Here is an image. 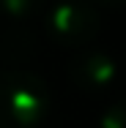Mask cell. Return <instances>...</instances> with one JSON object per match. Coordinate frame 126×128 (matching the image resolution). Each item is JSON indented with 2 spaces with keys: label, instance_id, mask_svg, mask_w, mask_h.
Listing matches in <instances>:
<instances>
[{
  "label": "cell",
  "instance_id": "6da1fadb",
  "mask_svg": "<svg viewBox=\"0 0 126 128\" xmlns=\"http://www.w3.org/2000/svg\"><path fill=\"white\" fill-rule=\"evenodd\" d=\"M50 106L47 84L25 71L0 74V128H33Z\"/></svg>",
  "mask_w": 126,
  "mask_h": 128
},
{
  "label": "cell",
  "instance_id": "7a4b0ae2",
  "mask_svg": "<svg viewBox=\"0 0 126 128\" xmlns=\"http://www.w3.org/2000/svg\"><path fill=\"white\" fill-rule=\"evenodd\" d=\"M50 33L60 44H85L96 36L99 16L91 6L85 3H58L47 16Z\"/></svg>",
  "mask_w": 126,
  "mask_h": 128
},
{
  "label": "cell",
  "instance_id": "3957f363",
  "mask_svg": "<svg viewBox=\"0 0 126 128\" xmlns=\"http://www.w3.org/2000/svg\"><path fill=\"white\" fill-rule=\"evenodd\" d=\"M112 76H115V63L101 52H88V54L77 57L71 66V79L85 90H99Z\"/></svg>",
  "mask_w": 126,
  "mask_h": 128
},
{
  "label": "cell",
  "instance_id": "277c9868",
  "mask_svg": "<svg viewBox=\"0 0 126 128\" xmlns=\"http://www.w3.org/2000/svg\"><path fill=\"white\" fill-rule=\"evenodd\" d=\"M44 0H0V11L11 14V16H27L36 8H41Z\"/></svg>",
  "mask_w": 126,
  "mask_h": 128
},
{
  "label": "cell",
  "instance_id": "5b68a950",
  "mask_svg": "<svg viewBox=\"0 0 126 128\" xmlns=\"http://www.w3.org/2000/svg\"><path fill=\"white\" fill-rule=\"evenodd\" d=\"M99 128H126V101L110 106L104 112V117H101Z\"/></svg>",
  "mask_w": 126,
  "mask_h": 128
},
{
  "label": "cell",
  "instance_id": "8992f818",
  "mask_svg": "<svg viewBox=\"0 0 126 128\" xmlns=\"http://www.w3.org/2000/svg\"><path fill=\"white\" fill-rule=\"evenodd\" d=\"M99 3H110V6H121V3H126V0H99Z\"/></svg>",
  "mask_w": 126,
  "mask_h": 128
}]
</instances>
